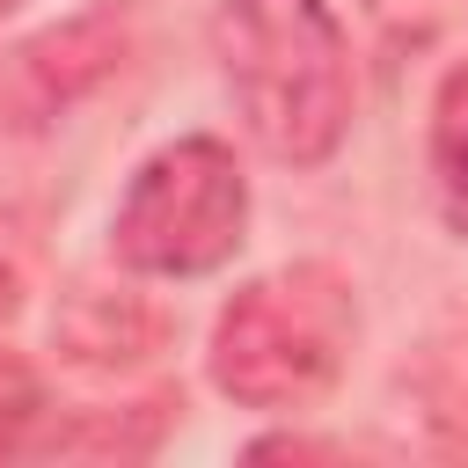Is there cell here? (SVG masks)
Returning <instances> with one entry per match:
<instances>
[{
  "label": "cell",
  "instance_id": "cell-1",
  "mask_svg": "<svg viewBox=\"0 0 468 468\" xmlns=\"http://www.w3.org/2000/svg\"><path fill=\"white\" fill-rule=\"evenodd\" d=\"M212 58L241 110V132L285 161L322 168L351 132V44L329 0H219Z\"/></svg>",
  "mask_w": 468,
  "mask_h": 468
},
{
  "label": "cell",
  "instance_id": "cell-2",
  "mask_svg": "<svg viewBox=\"0 0 468 468\" xmlns=\"http://www.w3.org/2000/svg\"><path fill=\"white\" fill-rule=\"evenodd\" d=\"M358 336L351 278L329 263H285L249 278L212 322V380L241 410H314Z\"/></svg>",
  "mask_w": 468,
  "mask_h": 468
},
{
  "label": "cell",
  "instance_id": "cell-3",
  "mask_svg": "<svg viewBox=\"0 0 468 468\" xmlns=\"http://www.w3.org/2000/svg\"><path fill=\"white\" fill-rule=\"evenodd\" d=\"M241 227H249L241 161L219 139L197 132V139H176L154 161H139V176H132V190L110 219V241H117L124 271L205 278L241 249Z\"/></svg>",
  "mask_w": 468,
  "mask_h": 468
},
{
  "label": "cell",
  "instance_id": "cell-4",
  "mask_svg": "<svg viewBox=\"0 0 468 468\" xmlns=\"http://www.w3.org/2000/svg\"><path fill=\"white\" fill-rule=\"evenodd\" d=\"M431 183L453 234H468V58L439 80V102H431Z\"/></svg>",
  "mask_w": 468,
  "mask_h": 468
},
{
  "label": "cell",
  "instance_id": "cell-5",
  "mask_svg": "<svg viewBox=\"0 0 468 468\" xmlns=\"http://www.w3.org/2000/svg\"><path fill=\"white\" fill-rule=\"evenodd\" d=\"M37 410H44L37 373L22 366V351H7V344H0V453H15V446H22V431L37 424Z\"/></svg>",
  "mask_w": 468,
  "mask_h": 468
}]
</instances>
